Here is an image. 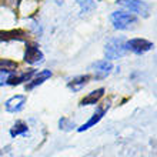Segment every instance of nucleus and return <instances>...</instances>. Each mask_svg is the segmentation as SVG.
Masks as SVG:
<instances>
[{"instance_id": "9d476101", "label": "nucleus", "mask_w": 157, "mask_h": 157, "mask_svg": "<svg viewBox=\"0 0 157 157\" xmlns=\"http://www.w3.org/2000/svg\"><path fill=\"white\" fill-rule=\"evenodd\" d=\"M36 73V70H29V71H25V73H21V75H14V73H10L9 77L6 78V83L10 84V86H19L20 83L23 82H29L30 77Z\"/></svg>"}, {"instance_id": "dca6fc26", "label": "nucleus", "mask_w": 157, "mask_h": 157, "mask_svg": "<svg viewBox=\"0 0 157 157\" xmlns=\"http://www.w3.org/2000/svg\"><path fill=\"white\" fill-rule=\"evenodd\" d=\"M97 2L99 0H77V3L80 4L83 13H87V12H90V10H93L96 7Z\"/></svg>"}, {"instance_id": "6e6552de", "label": "nucleus", "mask_w": 157, "mask_h": 157, "mask_svg": "<svg viewBox=\"0 0 157 157\" xmlns=\"http://www.w3.org/2000/svg\"><path fill=\"white\" fill-rule=\"evenodd\" d=\"M94 67V77L101 80V78H106L113 70V64L107 60H100V62H96L93 64Z\"/></svg>"}, {"instance_id": "f3484780", "label": "nucleus", "mask_w": 157, "mask_h": 157, "mask_svg": "<svg viewBox=\"0 0 157 157\" xmlns=\"http://www.w3.org/2000/svg\"><path fill=\"white\" fill-rule=\"evenodd\" d=\"M59 127L60 130H64V132H70L73 128L76 127L75 121H71L70 119H67V117H62V119L59 120Z\"/></svg>"}, {"instance_id": "7ed1b4c3", "label": "nucleus", "mask_w": 157, "mask_h": 157, "mask_svg": "<svg viewBox=\"0 0 157 157\" xmlns=\"http://www.w3.org/2000/svg\"><path fill=\"white\" fill-rule=\"evenodd\" d=\"M117 3L120 6H123V7L128 9L130 12H134L144 17H147L150 13V7L144 2H140V0H117Z\"/></svg>"}, {"instance_id": "0eeeda50", "label": "nucleus", "mask_w": 157, "mask_h": 157, "mask_svg": "<svg viewBox=\"0 0 157 157\" xmlns=\"http://www.w3.org/2000/svg\"><path fill=\"white\" fill-rule=\"evenodd\" d=\"M25 104H26V96L17 94V96H13L12 99H9L4 103V106H6V110L9 113H19L25 109Z\"/></svg>"}, {"instance_id": "20e7f679", "label": "nucleus", "mask_w": 157, "mask_h": 157, "mask_svg": "<svg viewBox=\"0 0 157 157\" xmlns=\"http://www.w3.org/2000/svg\"><path fill=\"white\" fill-rule=\"evenodd\" d=\"M43 60H44V56L40 52L39 46L36 43H27L26 52H25V62L34 66V64L43 63Z\"/></svg>"}, {"instance_id": "f257e3e1", "label": "nucleus", "mask_w": 157, "mask_h": 157, "mask_svg": "<svg viewBox=\"0 0 157 157\" xmlns=\"http://www.w3.org/2000/svg\"><path fill=\"white\" fill-rule=\"evenodd\" d=\"M112 23L114 26V29L117 30H127L130 29L133 25L137 23V17L132 13L126 12H114L112 14Z\"/></svg>"}, {"instance_id": "f03ea898", "label": "nucleus", "mask_w": 157, "mask_h": 157, "mask_svg": "<svg viewBox=\"0 0 157 157\" xmlns=\"http://www.w3.org/2000/svg\"><path fill=\"white\" fill-rule=\"evenodd\" d=\"M126 53V41L121 37H116L112 39L106 44V50H104V54L109 60H116L120 59L123 54Z\"/></svg>"}, {"instance_id": "4468645a", "label": "nucleus", "mask_w": 157, "mask_h": 157, "mask_svg": "<svg viewBox=\"0 0 157 157\" xmlns=\"http://www.w3.org/2000/svg\"><path fill=\"white\" fill-rule=\"evenodd\" d=\"M27 130H29V127H27V124L25 121H16L14 126L10 128V136L17 137V136H20V134H26Z\"/></svg>"}, {"instance_id": "1a4fd4ad", "label": "nucleus", "mask_w": 157, "mask_h": 157, "mask_svg": "<svg viewBox=\"0 0 157 157\" xmlns=\"http://www.w3.org/2000/svg\"><path fill=\"white\" fill-rule=\"evenodd\" d=\"M109 109V104L107 106H106V107H103V109H97V110H96V113L94 114H93V116L90 117V120H89V121H87V123H84L83 124V126H80V127L77 128V132H86V130H89V128L90 127H93V126H96V124L99 123L100 120L103 119V116H104V113H106V110H107Z\"/></svg>"}, {"instance_id": "39448f33", "label": "nucleus", "mask_w": 157, "mask_h": 157, "mask_svg": "<svg viewBox=\"0 0 157 157\" xmlns=\"http://www.w3.org/2000/svg\"><path fill=\"white\" fill-rule=\"evenodd\" d=\"M153 47V43L146 39H132L126 43V49L132 50L136 54H144L146 52H149Z\"/></svg>"}, {"instance_id": "2eb2a0df", "label": "nucleus", "mask_w": 157, "mask_h": 157, "mask_svg": "<svg viewBox=\"0 0 157 157\" xmlns=\"http://www.w3.org/2000/svg\"><path fill=\"white\" fill-rule=\"evenodd\" d=\"M19 67L16 62L13 60H9V59H0V71H4V73H12Z\"/></svg>"}, {"instance_id": "ddd939ff", "label": "nucleus", "mask_w": 157, "mask_h": 157, "mask_svg": "<svg viewBox=\"0 0 157 157\" xmlns=\"http://www.w3.org/2000/svg\"><path fill=\"white\" fill-rule=\"evenodd\" d=\"M90 80V76L86 75V76H78V77H75L71 82H69V89H71L73 91H80L83 87L86 86L87 83Z\"/></svg>"}, {"instance_id": "9b49d317", "label": "nucleus", "mask_w": 157, "mask_h": 157, "mask_svg": "<svg viewBox=\"0 0 157 157\" xmlns=\"http://www.w3.org/2000/svg\"><path fill=\"white\" fill-rule=\"evenodd\" d=\"M103 94H104V89L103 87H100V89H97V90L89 93L86 97H83V99L80 100V106H90V104H96L100 99H101V97H103Z\"/></svg>"}, {"instance_id": "423d86ee", "label": "nucleus", "mask_w": 157, "mask_h": 157, "mask_svg": "<svg viewBox=\"0 0 157 157\" xmlns=\"http://www.w3.org/2000/svg\"><path fill=\"white\" fill-rule=\"evenodd\" d=\"M27 39V33L21 29L14 30H0V40L2 41H25Z\"/></svg>"}, {"instance_id": "f8f14e48", "label": "nucleus", "mask_w": 157, "mask_h": 157, "mask_svg": "<svg viewBox=\"0 0 157 157\" xmlns=\"http://www.w3.org/2000/svg\"><path fill=\"white\" fill-rule=\"evenodd\" d=\"M52 75H53V73H52L50 70H41V71H39V75L36 76V77H34L33 80L29 83V84H26V90H33L34 87H37V86H40V84H43L47 78L52 77Z\"/></svg>"}]
</instances>
